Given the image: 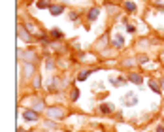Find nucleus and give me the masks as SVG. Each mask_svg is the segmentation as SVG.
Returning a JSON list of instances; mask_svg holds the SVG:
<instances>
[{"label": "nucleus", "instance_id": "nucleus-1", "mask_svg": "<svg viewBox=\"0 0 164 132\" xmlns=\"http://www.w3.org/2000/svg\"><path fill=\"white\" fill-rule=\"evenodd\" d=\"M45 113H47V117L49 119H62L64 117V109H60V108H47L45 109Z\"/></svg>", "mask_w": 164, "mask_h": 132}, {"label": "nucleus", "instance_id": "nucleus-2", "mask_svg": "<svg viewBox=\"0 0 164 132\" xmlns=\"http://www.w3.org/2000/svg\"><path fill=\"white\" fill-rule=\"evenodd\" d=\"M126 79H128L130 83H134V85H142V83H144V76H142V74H136V72H130Z\"/></svg>", "mask_w": 164, "mask_h": 132}, {"label": "nucleus", "instance_id": "nucleus-3", "mask_svg": "<svg viewBox=\"0 0 164 132\" xmlns=\"http://www.w3.org/2000/svg\"><path fill=\"white\" fill-rule=\"evenodd\" d=\"M98 15H100V8H98V6L91 8V10H89V13H87V19H89V23H95V21L98 19Z\"/></svg>", "mask_w": 164, "mask_h": 132}, {"label": "nucleus", "instance_id": "nucleus-4", "mask_svg": "<svg viewBox=\"0 0 164 132\" xmlns=\"http://www.w3.org/2000/svg\"><path fill=\"white\" fill-rule=\"evenodd\" d=\"M38 117H40V113L34 112V109H25L23 112V119H27V121H38Z\"/></svg>", "mask_w": 164, "mask_h": 132}, {"label": "nucleus", "instance_id": "nucleus-5", "mask_svg": "<svg viewBox=\"0 0 164 132\" xmlns=\"http://www.w3.org/2000/svg\"><path fill=\"white\" fill-rule=\"evenodd\" d=\"M111 43H113V46H115L117 49H121V47L125 46V40H123V36H121V34H117V36H113Z\"/></svg>", "mask_w": 164, "mask_h": 132}, {"label": "nucleus", "instance_id": "nucleus-6", "mask_svg": "<svg viewBox=\"0 0 164 132\" xmlns=\"http://www.w3.org/2000/svg\"><path fill=\"white\" fill-rule=\"evenodd\" d=\"M19 38H21V40H25V42H32V36L29 34V30H27L25 27H23V29L19 27Z\"/></svg>", "mask_w": 164, "mask_h": 132}, {"label": "nucleus", "instance_id": "nucleus-7", "mask_svg": "<svg viewBox=\"0 0 164 132\" xmlns=\"http://www.w3.org/2000/svg\"><path fill=\"white\" fill-rule=\"evenodd\" d=\"M149 87H151V89H153L155 93H162V87H160V81H157L155 77H151V79H149Z\"/></svg>", "mask_w": 164, "mask_h": 132}, {"label": "nucleus", "instance_id": "nucleus-8", "mask_svg": "<svg viewBox=\"0 0 164 132\" xmlns=\"http://www.w3.org/2000/svg\"><path fill=\"white\" fill-rule=\"evenodd\" d=\"M49 11H51V15H60V13L64 11V6H62V4H53V6L49 8Z\"/></svg>", "mask_w": 164, "mask_h": 132}, {"label": "nucleus", "instance_id": "nucleus-9", "mask_svg": "<svg viewBox=\"0 0 164 132\" xmlns=\"http://www.w3.org/2000/svg\"><path fill=\"white\" fill-rule=\"evenodd\" d=\"M95 70H96V68H91V70H83V72H79V74H78V81H85V79H87L92 72H95Z\"/></svg>", "mask_w": 164, "mask_h": 132}, {"label": "nucleus", "instance_id": "nucleus-10", "mask_svg": "<svg viewBox=\"0 0 164 132\" xmlns=\"http://www.w3.org/2000/svg\"><path fill=\"white\" fill-rule=\"evenodd\" d=\"M98 108H100V112H102L104 115H109V113H113V106H111V104H100Z\"/></svg>", "mask_w": 164, "mask_h": 132}, {"label": "nucleus", "instance_id": "nucleus-11", "mask_svg": "<svg viewBox=\"0 0 164 132\" xmlns=\"http://www.w3.org/2000/svg\"><path fill=\"white\" fill-rule=\"evenodd\" d=\"M128 79L126 77H119V79H115V77H109V83L113 85V87H121V85H125Z\"/></svg>", "mask_w": 164, "mask_h": 132}, {"label": "nucleus", "instance_id": "nucleus-12", "mask_svg": "<svg viewBox=\"0 0 164 132\" xmlns=\"http://www.w3.org/2000/svg\"><path fill=\"white\" fill-rule=\"evenodd\" d=\"M45 106H43V100H34V104H32V109H34V112H42V109H43Z\"/></svg>", "mask_w": 164, "mask_h": 132}, {"label": "nucleus", "instance_id": "nucleus-13", "mask_svg": "<svg viewBox=\"0 0 164 132\" xmlns=\"http://www.w3.org/2000/svg\"><path fill=\"white\" fill-rule=\"evenodd\" d=\"M123 8H125L126 11H130V13H132V11H136V4L132 2V0H126V2L123 4Z\"/></svg>", "mask_w": 164, "mask_h": 132}, {"label": "nucleus", "instance_id": "nucleus-14", "mask_svg": "<svg viewBox=\"0 0 164 132\" xmlns=\"http://www.w3.org/2000/svg\"><path fill=\"white\" fill-rule=\"evenodd\" d=\"M36 6H38L40 10H45V8H51L53 4H49V0H38V2H36Z\"/></svg>", "mask_w": 164, "mask_h": 132}, {"label": "nucleus", "instance_id": "nucleus-15", "mask_svg": "<svg viewBox=\"0 0 164 132\" xmlns=\"http://www.w3.org/2000/svg\"><path fill=\"white\" fill-rule=\"evenodd\" d=\"M49 34H51V38H55V40H60V38H62V30H60V29H53Z\"/></svg>", "mask_w": 164, "mask_h": 132}, {"label": "nucleus", "instance_id": "nucleus-16", "mask_svg": "<svg viewBox=\"0 0 164 132\" xmlns=\"http://www.w3.org/2000/svg\"><path fill=\"white\" fill-rule=\"evenodd\" d=\"M25 29H27V30H30L32 34H36V32H38V29H36L32 23H25Z\"/></svg>", "mask_w": 164, "mask_h": 132}, {"label": "nucleus", "instance_id": "nucleus-17", "mask_svg": "<svg viewBox=\"0 0 164 132\" xmlns=\"http://www.w3.org/2000/svg\"><path fill=\"white\" fill-rule=\"evenodd\" d=\"M45 68H47V70H53V68H55V62H53L51 59H47V60H45Z\"/></svg>", "mask_w": 164, "mask_h": 132}, {"label": "nucleus", "instance_id": "nucleus-18", "mask_svg": "<svg viewBox=\"0 0 164 132\" xmlns=\"http://www.w3.org/2000/svg\"><path fill=\"white\" fill-rule=\"evenodd\" d=\"M123 66H126V68L134 66V59H125V60H123Z\"/></svg>", "mask_w": 164, "mask_h": 132}, {"label": "nucleus", "instance_id": "nucleus-19", "mask_svg": "<svg viewBox=\"0 0 164 132\" xmlns=\"http://www.w3.org/2000/svg\"><path fill=\"white\" fill-rule=\"evenodd\" d=\"M70 98H72V102H76V100L79 98V91H78V89H74V91H72V95H70Z\"/></svg>", "mask_w": 164, "mask_h": 132}, {"label": "nucleus", "instance_id": "nucleus-20", "mask_svg": "<svg viewBox=\"0 0 164 132\" xmlns=\"http://www.w3.org/2000/svg\"><path fill=\"white\" fill-rule=\"evenodd\" d=\"M25 74H27V76L32 74V62H27V66H25Z\"/></svg>", "mask_w": 164, "mask_h": 132}, {"label": "nucleus", "instance_id": "nucleus-21", "mask_svg": "<svg viewBox=\"0 0 164 132\" xmlns=\"http://www.w3.org/2000/svg\"><path fill=\"white\" fill-rule=\"evenodd\" d=\"M117 10H119V8H117L115 4H113V6H111V4H108V11H109V13H117Z\"/></svg>", "mask_w": 164, "mask_h": 132}, {"label": "nucleus", "instance_id": "nucleus-22", "mask_svg": "<svg viewBox=\"0 0 164 132\" xmlns=\"http://www.w3.org/2000/svg\"><path fill=\"white\" fill-rule=\"evenodd\" d=\"M70 19H72V21H78V19H79V13H78V11H70Z\"/></svg>", "mask_w": 164, "mask_h": 132}, {"label": "nucleus", "instance_id": "nucleus-23", "mask_svg": "<svg viewBox=\"0 0 164 132\" xmlns=\"http://www.w3.org/2000/svg\"><path fill=\"white\" fill-rule=\"evenodd\" d=\"M45 128H47V130H51V128H57V123H51V121H47V123H45Z\"/></svg>", "mask_w": 164, "mask_h": 132}, {"label": "nucleus", "instance_id": "nucleus-24", "mask_svg": "<svg viewBox=\"0 0 164 132\" xmlns=\"http://www.w3.org/2000/svg\"><path fill=\"white\" fill-rule=\"evenodd\" d=\"M126 32H128V34L136 32V27H134V25H128V23H126Z\"/></svg>", "mask_w": 164, "mask_h": 132}, {"label": "nucleus", "instance_id": "nucleus-25", "mask_svg": "<svg viewBox=\"0 0 164 132\" xmlns=\"http://www.w3.org/2000/svg\"><path fill=\"white\" fill-rule=\"evenodd\" d=\"M138 60H140V64H145V62H147V60H149V59H147V57H145V55H142V57H140V59H138Z\"/></svg>", "mask_w": 164, "mask_h": 132}, {"label": "nucleus", "instance_id": "nucleus-26", "mask_svg": "<svg viewBox=\"0 0 164 132\" xmlns=\"http://www.w3.org/2000/svg\"><path fill=\"white\" fill-rule=\"evenodd\" d=\"M32 85H34V87H40V85H42V81H40V77H36V79L32 81Z\"/></svg>", "mask_w": 164, "mask_h": 132}, {"label": "nucleus", "instance_id": "nucleus-27", "mask_svg": "<svg viewBox=\"0 0 164 132\" xmlns=\"http://www.w3.org/2000/svg\"><path fill=\"white\" fill-rule=\"evenodd\" d=\"M160 87H162V91H164V77L160 79Z\"/></svg>", "mask_w": 164, "mask_h": 132}, {"label": "nucleus", "instance_id": "nucleus-28", "mask_svg": "<svg viewBox=\"0 0 164 132\" xmlns=\"http://www.w3.org/2000/svg\"><path fill=\"white\" fill-rule=\"evenodd\" d=\"M157 132H164V126H158V128H157Z\"/></svg>", "mask_w": 164, "mask_h": 132}, {"label": "nucleus", "instance_id": "nucleus-29", "mask_svg": "<svg viewBox=\"0 0 164 132\" xmlns=\"http://www.w3.org/2000/svg\"><path fill=\"white\" fill-rule=\"evenodd\" d=\"M17 132H27V130H21V128H19V130H17Z\"/></svg>", "mask_w": 164, "mask_h": 132}]
</instances>
